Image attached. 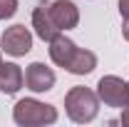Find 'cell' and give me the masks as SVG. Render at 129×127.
Masks as SVG:
<instances>
[{
    "label": "cell",
    "instance_id": "1",
    "mask_svg": "<svg viewBox=\"0 0 129 127\" xmlns=\"http://www.w3.org/2000/svg\"><path fill=\"white\" fill-rule=\"evenodd\" d=\"M13 120H15L20 127L52 125V122H57V110H55L52 105H47V102L25 97V100H20L15 107H13Z\"/></svg>",
    "mask_w": 129,
    "mask_h": 127
},
{
    "label": "cell",
    "instance_id": "2",
    "mask_svg": "<svg viewBox=\"0 0 129 127\" xmlns=\"http://www.w3.org/2000/svg\"><path fill=\"white\" fill-rule=\"evenodd\" d=\"M64 110L72 122H80V125L92 122L99 110V97L89 87H72L64 95Z\"/></svg>",
    "mask_w": 129,
    "mask_h": 127
},
{
    "label": "cell",
    "instance_id": "3",
    "mask_svg": "<svg viewBox=\"0 0 129 127\" xmlns=\"http://www.w3.org/2000/svg\"><path fill=\"white\" fill-rule=\"evenodd\" d=\"M97 97L107 107H127V82L117 75H104L97 82Z\"/></svg>",
    "mask_w": 129,
    "mask_h": 127
},
{
    "label": "cell",
    "instance_id": "4",
    "mask_svg": "<svg viewBox=\"0 0 129 127\" xmlns=\"http://www.w3.org/2000/svg\"><path fill=\"white\" fill-rule=\"evenodd\" d=\"M0 48L5 50L8 55H13V57L27 55V52L32 50L30 30H27L25 25H13V28H8V30L3 32V37H0Z\"/></svg>",
    "mask_w": 129,
    "mask_h": 127
},
{
    "label": "cell",
    "instance_id": "5",
    "mask_svg": "<svg viewBox=\"0 0 129 127\" xmlns=\"http://www.w3.org/2000/svg\"><path fill=\"white\" fill-rule=\"evenodd\" d=\"M47 10L60 30H72L80 23V10L72 0H52V3H47Z\"/></svg>",
    "mask_w": 129,
    "mask_h": 127
},
{
    "label": "cell",
    "instance_id": "6",
    "mask_svg": "<svg viewBox=\"0 0 129 127\" xmlns=\"http://www.w3.org/2000/svg\"><path fill=\"white\" fill-rule=\"evenodd\" d=\"M25 85L32 92H47L55 87V72L42 62H32L25 70Z\"/></svg>",
    "mask_w": 129,
    "mask_h": 127
},
{
    "label": "cell",
    "instance_id": "7",
    "mask_svg": "<svg viewBox=\"0 0 129 127\" xmlns=\"http://www.w3.org/2000/svg\"><path fill=\"white\" fill-rule=\"evenodd\" d=\"M77 50L80 48H77L70 37H64L62 32H60L55 40H50V57H52V62L57 65V67L70 70V65H72V60H75Z\"/></svg>",
    "mask_w": 129,
    "mask_h": 127
},
{
    "label": "cell",
    "instance_id": "8",
    "mask_svg": "<svg viewBox=\"0 0 129 127\" xmlns=\"http://www.w3.org/2000/svg\"><path fill=\"white\" fill-rule=\"evenodd\" d=\"M32 28H35V32H37V37L45 40V43L55 40V37L62 32L57 25H55V20L50 17L47 3H42V5H37V8L32 10Z\"/></svg>",
    "mask_w": 129,
    "mask_h": 127
},
{
    "label": "cell",
    "instance_id": "9",
    "mask_svg": "<svg viewBox=\"0 0 129 127\" xmlns=\"http://www.w3.org/2000/svg\"><path fill=\"white\" fill-rule=\"evenodd\" d=\"M22 82H25V75H22V70L15 62H3L0 65V92L15 95L17 90L22 87Z\"/></svg>",
    "mask_w": 129,
    "mask_h": 127
},
{
    "label": "cell",
    "instance_id": "10",
    "mask_svg": "<svg viewBox=\"0 0 129 127\" xmlns=\"http://www.w3.org/2000/svg\"><path fill=\"white\" fill-rule=\"evenodd\" d=\"M94 67H97V55H94V52H89V50H82L80 48L67 72H72V75H89Z\"/></svg>",
    "mask_w": 129,
    "mask_h": 127
},
{
    "label": "cell",
    "instance_id": "11",
    "mask_svg": "<svg viewBox=\"0 0 129 127\" xmlns=\"http://www.w3.org/2000/svg\"><path fill=\"white\" fill-rule=\"evenodd\" d=\"M17 13V0H0V20H8Z\"/></svg>",
    "mask_w": 129,
    "mask_h": 127
},
{
    "label": "cell",
    "instance_id": "12",
    "mask_svg": "<svg viewBox=\"0 0 129 127\" xmlns=\"http://www.w3.org/2000/svg\"><path fill=\"white\" fill-rule=\"evenodd\" d=\"M119 13L122 17H129V0H119Z\"/></svg>",
    "mask_w": 129,
    "mask_h": 127
},
{
    "label": "cell",
    "instance_id": "13",
    "mask_svg": "<svg viewBox=\"0 0 129 127\" xmlns=\"http://www.w3.org/2000/svg\"><path fill=\"white\" fill-rule=\"evenodd\" d=\"M122 35H124V40H129V17H124V25H122Z\"/></svg>",
    "mask_w": 129,
    "mask_h": 127
},
{
    "label": "cell",
    "instance_id": "14",
    "mask_svg": "<svg viewBox=\"0 0 129 127\" xmlns=\"http://www.w3.org/2000/svg\"><path fill=\"white\" fill-rule=\"evenodd\" d=\"M122 125H124V127H129V107L122 112Z\"/></svg>",
    "mask_w": 129,
    "mask_h": 127
},
{
    "label": "cell",
    "instance_id": "15",
    "mask_svg": "<svg viewBox=\"0 0 129 127\" xmlns=\"http://www.w3.org/2000/svg\"><path fill=\"white\" fill-rule=\"evenodd\" d=\"M127 107H129V82H127Z\"/></svg>",
    "mask_w": 129,
    "mask_h": 127
},
{
    "label": "cell",
    "instance_id": "16",
    "mask_svg": "<svg viewBox=\"0 0 129 127\" xmlns=\"http://www.w3.org/2000/svg\"><path fill=\"white\" fill-rule=\"evenodd\" d=\"M0 65H3V57H0Z\"/></svg>",
    "mask_w": 129,
    "mask_h": 127
}]
</instances>
